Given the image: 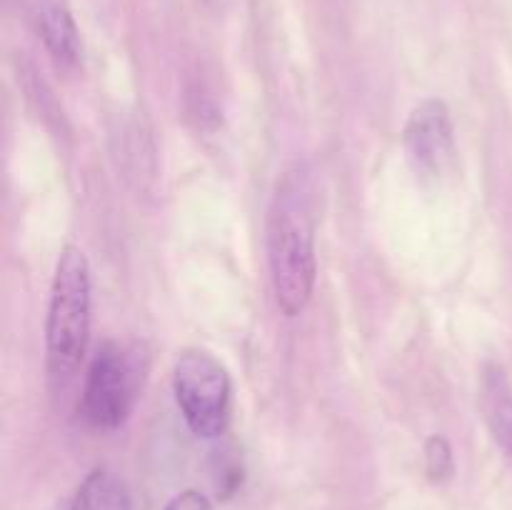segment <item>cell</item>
<instances>
[{
  "label": "cell",
  "mask_w": 512,
  "mask_h": 510,
  "mask_svg": "<svg viewBox=\"0 0 512 510\" xmlns=\"http://www.w3.org/2000/svg\"><path fill=\"white\" fill-rule=\"evenodd\" d=\"M480 405H483L485 423H488L495 443L512 460V385L500 368L485 370Z\"/></svg>",
  "instance_id": "cell-7"
},
{
  "label": "cell",
  "mask_w": 512,
  "mask_h": 510,
  "mask_svg": "<svg viewBox=\"0 0 512 510\" xmlns=\"http://www.w3.org/2000/svg\"><path fill=\"white\" fill-rule=\"evenodd\" d=\"M173 393L190 433L213 440L228 430L233 378L210 350L188 348L173 365Z\"/></svg>",
  "instance_id": "cell-4"
},
{
  "label": "cell",
  "mask_w": 512,
  "mask_h": 510,
  "mask_svg": "<svg viewBox=\"0 0 512 510\" xmlns=\"http://www.w3.org/2000/svg\"><path fill=\"white\" fill-rule=\"evenodd\" d=\"M315 190L308 165L295 163L280 178L268 210V268L275 303L298 318L313 300L318 280L315 255Z\"/></svg>",
  "instance_id": "cell-1"
},
{
  "label": "cell",
  "mask_w": 512,
  "mask_h": 510,
  "mask_svg": "<svg viewBox=\"0 0 512 510\" xmlns=\"http://www.w3.org/2000/svg\"><path fill=\"white\" fill-rule=\"evenodd\" d=\"M145 360L130 345L108 340L98 348L88 365L80 418L95 430H118L130 418L143 388Z\"/></svg>",
  "instance_id": "cell-3"
},
{
  "label": "cell",
  "mask_w": 512,
  "mask_h": 510,
  "mask_svg": "<svg viewBox=\"0 0 512 510\" xmlns=\"http://www.w3.org/2000/svg\"><path fill=\"white\" fill-rule=\"evenodd\" d=\"M30 20L35 25V33L43 40L45 50L53 55L55 63L73 68L80 63L83 43H80L78 25L73 15L58 0H33L30 3Z\"/></svg>",
  "instance_id": "cell-6"
},
{
  "label": "cell",
  "mask_w": 512,
  "mask_h": 510,
  "mask_svg": "<svg viewBox=\"0 0 512 510\" xmlns=\"http://www.w3.org/2000/svg\"><path fill=\"white\" fill-rule=\"evenodd\" d=\"M165 510H210V500L200 490H183L165 505Z\"/></svg>",
  "instance_id": "cell-10"
},
{
  "label": "cell",
  "mask_w": 512,
  "mask_h": 510,
  "mask_svg": "<svg viewBox=\"0 0 512 510\" xmlns=\"http://www.w3.org/2000/svg\"><path fill=\"white\" fill-rule=\"evenodd\" d=\"M403 148L410 168L423 180L440 183L455 168V125L450 108L438 98L415 105L403 128Z\"/></svg>",
  "instance_id": "cell-5"
},
{
  "label": "cell",
  "mask_w": 512,
  "mask_h": 510,
  "mask_svg": "<svg viewBox=\"0 0 512 510\" xmlns=\"http://www.w3.org/2000/svg\"><path fill=\"white\" fill-rule=\"evenodd\" d=\"M205 3H208V5H223L225 0H205Z\"/></svg>",
  "instance_id": "cell-11"
},
{
  "label": "cell",
  "mask_w": 512,
  "mask_h": 510,
  "mask_svg": "<svg viewBox=\"0 0 512 510\" xmlns=\"http://www.w3.org/2000/svg\"><path fill=\"white\" fill-rule=\"evenodd\" d=\"M70 510H133V498L118 473L108 468H95L75 490Z\"/></svg>",
  "instance_id": "cell-8"
},
{
  "label": "cell",
  "mask_w": 512,
  "mask_h": 510,
  "mask_svg": "<svg viewBox=\"0 0 512 510\" xmlns=\"http://www.w3.org/2000/svg\"><path fill=\"white\" fill-rule=\"evenodd\" d=\"M425 473L433 483H448L455 473V458L453 448H450L448 438L443 435H433L425 443Z\"/></svg>",
  "instance_id": "cell-9"
},
{
  "label": "cell",
  "mask_w": 512,
  "mask_h": 510,
  "mask_svg": "<svg viewBox=\"0 0 512 510\" xmlns=\"http://www.w3.org/2000/svg\"><path fill=\"white\" fill-rule=\"evenodd\" d=\"M93 320V275L85 253L65 245L55 263L45 315V363L55 383H65L80 368L88 350Z\"/></svg>",
  "instance_id": "cell-2"
}]
</instances>
